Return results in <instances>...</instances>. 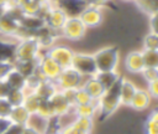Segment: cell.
<instances>
[{
    "label": "cell",
    "instance_id": "2e32d148",
    "mask_svg": "<svg viewBox=\"0 0 158 134\" xmlns=\"http://www.w3.org/2000/svg\"><path fill=\"white\" fill-rule=\"evenodd\" d=\"M136 89H137V86L135 84V82H132L131 79H128L126 77L121 78V86H120V102H121V105L130 107L131 99H132Z\"/></svg>",
    "mask_w": 158,
    "mask_h": 134
},
{
    "label": "cell",
    "instance_id": "d6986e66",
    "mask_svg": "<svg viewBox=\"0 0 158 134\" xmlns=\"http://www.w3.org/2000/svg\"><path fill=\"white\" fill-rule=\"evenodd\" d=\"M72 112L75 117H84V118H94L98 114V100H93L85 104H77L73 105Z\"/></svg>",
    "mask_w": 158,
    "mask_h": 134
},
{
    "label": "cell",
    "instance_id": "ba28073f",
    "mask_svg": "<svg viewBox=\"0 0 158 134\" xmlns=\"http://www.w3.org/2000/svg\"><path fill=\"white\" fill-rule=\"evenodd\" d=\"M67 17H68V14L59 5H57V2L54 1V4L46 12L43 20H44V24L48 29L60 34V30H62V27L67 20Z\"/></svg>",
    "mask_w": 158,
    "mask_h": 134
},
{
    "label": "cell",
    "instance_id": "30bf717a",
    "mask_svg": "<svg viewBox=\"0 0 158 134\" xmlns=\"http://www.w3.org/2000/svg\"><path fill=\"white\" fill-rule=\"evenodd\" d=\"M44 52L49 57H52L60 66V68L70 67L72 58H73V55H74V51L70 47H68L65 45L54 43L53 46H51L49 48H47Z\"/></svg>",
    "mask_w": 158,
    "mask_h": 134
},
{
    "label": "cell",
    "instance_id": "603a6c76",
    "mask_svg": "<svg viewBox=\"0 0 158 134\" xmlns=\"http://www.w3.org/2000/svg\"><path fill=\"white\" fill-rule=\"evenodd\" d=\"M5 81L11 89H25L26 91V77L22 76L15 68L6 76Z\"/></svg>",
    "mask_w": 158,
    "mask_h": 134
},
{
    "label": "cell",
    "instance_id": "7c38bea8",
    "mask_svg": "<svg viewBox=\"0 0 158 134\" xmlns=\"http://www.w3.org/2000/svg\"><path fill=\"white\" fill-rule=\"evenodd\" d=\"M20 22L10 12H5L0 17V37H16L20 40Z\"/></svg>",
    "mask_w": 158,
    "mask_h": 134
},
{
    "label": "cell",
    "instance_id": "9c48e42d",
    "mask_svg": "<svg viewBox=\"0 0 158 134\" xmlns=\"http://www.w3.org/2000/svg\"><path fill=\"white\" fill-rule=\"evenodd\" d=\"M94 128L93 118L75 117L73 122L69 124L62 125L59 129V134H91Z\"/></svg>",
    "mask_w": 158,
    "mask_h": 134
},
{
    "label": "cell",
    "instance_id": "c3c4849f",
    "mask_svg": "<svg viewBox=\"0 0 158 134\" xmlns=\"http://www.w3.org/2000/svg\"><path fill=\"white\" fill-rule=\"evenodd\" d=\"M46 134H59V133H46Z\"/></svg>",
    "mask_w": 158,
    "mask_h": 134
},
{
    "label": "cell",
    "instance_id": "8d00e7d4",
    "mask_svg": "<svg viewBox=\"0 0 158 134\" xmlns=\"http://www.w3.org/2000/svg\"><path fill=\"white\" fill-rule=\"evenodd\" d=\"M149 17V31L158 34V14H153Z\"/></svg>",
    "mask_w": 158,
    "mask_h": 134
},
{
    "label": "cell",
    "instance_id": "7bdbcfd3",
    "mask_svg": "<svg viewBox=\"0 0 158 134\" xmlns=\"http://www.w3.org/2000/svg\"><path fill=\"white\" fill-rule=\"evenodd\" d=\"M26 1H27V0H12L14 5H16V6H19V7H21Z\"/></svg>",
    "mask_w": 158,
    "mask_h": 134
},
{
    "label": "cell",
    "instance_id": "cb8c5ba5",
    "mask_svg": "<svg viewBox=\"0 0 158 134\" xmlns=\"http://www.w3.org/2000/svg\"><path fill=\"white\" fill-rule=\"evenodd\" d=\"M40 100L41 99L38 98V96L35 92H32V91L27 92L26 91V96H25V99H23L22 105L27 109V112L30 114H36L37 108H38V104H40Z\"/></svg>",
    "mask_w": 158,
    "mask_h": 134
},
{
    "label": "cell",
    "instance_id": "277c9868",
    "mask_svg": "<svg viewBox=\"0 0 158 134\" xmlns=\"http://www.w3.org/2000/svg\"><path fill=\"white\" fill-rule=\"evenodd\" d=\"M70 67L75 69L79 74H81L83 77H91L98 72L93 53L74 51Z\"/></svg>",
    "mask_w": 158,
    "mask_h": 134
},
{
    "label": "cell",
    "instance_id": "8992f818",
    "mask_svg": "<svg viewBox=\"0 0 158 134\" xmlns=\"http://www.w3.org/2000/svg\"><path fill=\"white\" fill-rule=\"evenodd\" d=\"M37 71L41 73V76L44 79L48 81H56L57 77L59 76L62 68L52 58L49 57L44 51L40 55L38 60H37Z\"/></svg>",
    "mask_w": 158,
    "mask_h": 134
},
{
    "label": "cell",
    "instance_id": "d4e9b609",
    "mask_svg": "<svg viewBox=\"0 0 158 134\" xmlns=\"http://www.w3.org/2000/svg\"><path fill=\"white\" fill-rule=\"evenodd\" d=\"M144 134H158V112L153 109L147 117L143 125Z\"/></svg>",
    "mask_w": 158,
    "mask_h": 134
},
{
    "label": "cell",
    "instance_id": "6da1fadb",
    "mask_svg": "<svg viewBox=\"0 0 158 134\" xmlns=\"http://www.w3.org/2000/svg\"><path fill=\"white\" fill-rule=\"evenodd\" d=\"M121 78L114 86L105 89L102 96L98 99V115H99V120L101 122H104L110 115H112L117 110V108L121 105V102H120Z\"/></svg>",
    "mask_w": 158,
    "mask_h": 134
},
{
    "label": "cell",
    "instance_id": "52a82bcc",
    "mask_svg": "<svg viewBox=\"0 0 158 134\" xmlns=\"http://www.w3.org/2000/svg\"><path fill=\"white\" fill-rule=\"evenodd\" d=\"M83 79L84 77L79 74L75 69H73L72 67H67V68H62L54 83L58 89H75L81 86Z\"/></svg>",
    "mask_w": 158,
    "mask_h": 134
},
{
    "label": "cell",
    "instance_id": "60d3db41",
    "mask_svg": "<svg viewBox=\"0 0 158 134\" xmlns=\"http://www.w3.org/2000/svg\"><path fill=\"white\" fill-rule=\"evenodd\" d=\"M21 134H42V133L38 132L37 129L30 127V125H25V127H23V130H22Z\"/></svg>",
    "mask_w": 158,
    "mask_h": 134
},
{
    "label": "cell",
    "instance_id": "e575fe53",
    "mask_svg": "<svg viewBox=\"0 0 158 134\" xmlns=\"http://www.w3.org/2000/svg\"><path fill=\"white\" fill-rule=\"evenodd\" d=\"M12 105L7 102L6 98H0V117H9Z\"/></svg>",
    "mask_w": 158,
    "mask_h": 134
},
{
    "label": "cell",
    "instance_id": "d590c367",
    "mask_svg": "<svg viewBox=\"0 0 158 134\" xmlns=\"http://www.w3.org/2000/svg\"><path fill=\"white\" fill-rule=\"evenodd\" d=\"M147 84H148L147 92L149 93V96L152 98H157L158 97V79L152 81V82H148Z\"/></svg>",
    "mask_w": 158,
    "mask_h": 134
},
{
    "label": "cell",
    "instance_id": "ee69618b",
    "mask_svg": "<svg viewBox=\"0 0 158 134\" xmlns=\"http://www.w3.org/2000/svg\"><path fill=\"white\" fill-rule=\"evenodd\" d=\"M96 1V4L99 5V6H102V5H105L106 2H109L110 0H95Z\"/></svg>",
    "mask_w": 158,
    "mask_h": 134
},
{
    "label": "cell",
    "instance_id": "f546056e",
    "mask_svg": "<svg viewBox=\"0 0 158 134\" xmlns=\"http://www.w3.org/2000/svg\"><path fill=\"white\" fill-rule=\"evenodd\" d=\"M41 6H42V2H40L37 0H27L20 9H21L22 14H25V15H38L40 16Z\"/></svg>",
    "mask_w": 158,
    "mask_h": 134
},
{
    "label": "cell",
    "instance_id": "bcb514c9",
    "mask_svg": "<svg viewBox=\"0 0 158 134\" xmlns=\"http://www.w3.org/2000/svg\"><path fill=\"white\" fill-rule=\"evenodd\" d=\"M121 1H123V2H133L135 0H121Z\"/></svg>",
    "mask_w": 158,
    "mask_h": 134
},
{
    "label": "cell",
    "instance_id": "1f68e13d",
    "mask_svg": "<svg viewBox=\"0 0 158 134\" xmlns=\"http://www.w3.org/2000/svg\"><path fill=\"white\" fill-rule=\"evenodd\" d=\"M143 50H158V34L148 32L143 38Z\"/></svg>",
    "mask_w": 158,
    "mask_h": 134
},
{
    "label": "cell",
    "instance_id": "ac0fdd59",
    "mask_svg": "<svg viewBox=\"0 0 158 134\" xmlns=\"http://www.w3.org/2000/svg\"><path fill=\"white\" fill-rule=\"evenodd\" d=\"M57 91H58V88L53 81L42 79L32 92H35L40 99H49Z\"/></svg>",
    "mask_w": 158,
    "mask_h": 134
},
{
    "label": "cell",
    "instance_id": "f6af8a7d",
    "mask_svg": "<svg viewBox=\"0 0 158 134\" xmlns=\"http://www.w3.org/2000/svg\"><path fill=\"white\" fill-rule=\"evenodd\" d=\"M5 12H6V7H4V6H1V5H0V17H1Z\"/></svg>",
    "mask_w": 158,
    "mask_h": 134
},
{
    "label": "cell",
    "instance_id": "4dcf8cb0",
    "mask_svg": "<svg viewBox=\"0 0 158 134\" xmlns=\"http://www.w3.org/2000/svg\"><path fill=\"white\" fill-rule=\"evenodd\" d=\"M94 99L89 96V93L80 86L78 88H75L74 91V105L77 104H85V103H90Z\"/></svg>",
    "mask_w": 158,
    "mask_h": 134
},
{
    "label": "cell",
    "instance_id": "b9f144b4",
    "mask_svg": "<svg viewBox=\"0 0 158 134\" xmlns=\"http://www.w3.org/2000/svg\"><path fill=\"white\" fill-rule=\"evenodd\" d=\"M0 5H1V6H4V7H6V10H7L9 7L16 6V5H14L12 0H0Z\"/></svg>",
    "mask_w": 158,
    "mask_h": 134
},
{
    "label": "cell",
    "instance_id": "5b68a950",
    "mask_svg": "<svg viewBox=\"0 0 158 134\" xmlns=\"http://www.w3.org/2000/svg\"><path fill=\"white\" fill-rule=\"evenodd\" d=\"M86 30V26L79 16H68L60 30V36L69 41H79L85 36Z\"/></svg>",
    "mask_w": 158,
    "mask_h": 134
},
{
    "label": "cell",
    "instance_id": "4316f807",
    "mask_svg": "<svg viewBox=\"0 0 158 134\" xmlns=\"http://www.w3.org/2000/svg\"><path fill=\"white\" fill-rule=\"evenodd\" d=\"M36 114L38 117L43 118V119H47V120H49L51 118L54 117V113H53L52 105L49 103V99H41L40 100V104H38Z\"/></svg>",
    "mask_w": 158,
    "mask_h": 134
},
{
    "label": "cell",
    "instance_id": "f1b7e54d",
    "mask_svg": "<svg viewBox=\"0 0 158 134\" xmlns=\"http://www.w3.org/2000/svg\"><path fill=\"white\" fill-rule=\"evenodd\" d=\"M25 96H26L25 89H10L9 94L6 96V99L12 107H15V105H21L23 103Z\"/></svg>",
    "mask_w": 158,
    "mask_h": 134
},
{
    "label": "cell",
    "instance_id": "7dc6e473",
    "mask_svg": "<svg viewBox=\"0 0 158 134\" xmlns=\"http://www.w3.org/2000/svg\"><path fill=\"white\" fill-rule=\"evenodd\" d=\"M37 1H40V2H44V1H48V0H37Z\"/></svg>",
    "mask_w": 158,
    "mask_h": 134
},
{
    "label": "cell",
    "instance_id": "f35d334b",
    "mask_svg": "<svg viewBox=\"0 0 158 134\" xmlns=\"http://www.w3.org/2000/svg\"><path fill=\"white\" fill-rule=\"evenodd\" d=\"M10 89L11 88L9 87L5 79H0V98H6V96L9 94Z\"/></svg>",
    "mask_w": 158,
    "mask_h": 134
},
{
    "label": "cell",
    "instance_id": "44dd1931",
    "mask_svg": "<svg viewBox=\"0 0 158 134\" xmlns=\"http://www.w3.org/2000/svg\"><path fill=\"white\" fill-rule=\"evenodd\" d=\"M31 114L27 112V109L21 104V105H15L12 107L9 118L14 124H21V125H26L28 123Z\"/></svg>",
    "mask_w": 158,
    "mask_h": 134
},
{
    "label": "cell",
    "instance_id": "d6a6232c",
    "mask_svg": "<svg viewBox=\"0 0 158 134\" xmlns=\"http://www.w3.org/2000/svg\"><path fill=\"white\" fill-rule=\"evenodd\" d=\"M14 69L12 60H0V79H5L6 76Z\"/></svg>",
    "mask_w": 158,
    "mask_h": 134
},
{
    "label": "cell",
    "instance_id": "83f0119b",
    "mask_svg": "<svg viewBox=\"0 0 158 134\" xmlns=\"http://www.w3.org/2000/svg\"><path fill=\"white\" fill-rule=\"evenodd\" d=\"M144 67H158V50H142Z\"/></svg>",
    "mask_w": 158,
    "mask_h": 134
},
{
    "label": "cell",
    "instance_id": "9a60e30c",
    "mask_svg": "<svg viewBox=\"0 0 158 134\" xmlns=\"http://www.w3.org/2000/svg\"><path fill=\"white\" fill-rule=\"evenodd\" d=\"M151 100H152V97L149 96L147 89L137 87V89H136V92H135V94L131 99L130 107L133 108L135 110H144L149 107Z\"/></svg>",
    "mask_w": 158,
    "mask_h": 134
},
{
    "label": "cell",
    "instance_id": "836d02e7",
    "mask_svg": "<svg viewBox=\"0 0 158 134\" xmlns=\"http://www.w3.org/2000/svg\"><path fill=\"white\" fill-rule=\"evenodd\" d=\"M141 74L147 81V83L156 81V79H158V67H144L143 71L141 72Z\"/></svg>",
    "mask_w": 158,
    "mask_h": 134
},
{
    "label": "cell",
    "instance_id": "e0dca14e",
    "mask_svg": "<svg viewBox=\"0 0 158 134\" xmlns=\"http://www.w3.org/2000/svg\"><path fill=\"white\" fill-rule=\"evenodd\" d=\"M81 87L89 93V96L94 99V100H98L102 93L105 92V88L102 87V84L94 77H84L83 79V83H81Z\"/></svg>",
    "mask_w": 158,
    "mask_h": 134
},
{
    "label": "cell",
    "instance_id": "ffe728a7",
    "mask_svg": "<svg viewBox=\"0 0 158 134\" xmlns=\"http://www.w3.org/2000/svg\"><path fill=\"white\" fill-rule=\"evenodd\" d=\"M94 77L102 84V87L105 89H107L111 86H114L121 78V76H120V73L117 71H98L94 74Z\"/></svg>",
    "mask_w": 158,
    "mask_h": 134
},
{
    "label": "cell",
    "instance_id": "484cf974",
    "mask_svg": "<svg viewBox=\"0 0 158 134\" xmlns=\"http://www.w3.org/2000/svg\"><path fill=\"white\" fill-rule=\"evenodd\" d=\"M136 6L148 16L158 14V0H135Z\"/></svg>",
    "mask_w": 158,
    "mask_h": 134
},
{
    "label": "cell",
    "instance_id": "ab89813d",
    "mask_svg": "<svg viewBox=\"0 0 158 134\" xmlns=\"http://www.w3.org/2000/svg\"><path fill=\"white\" fill-rule=\"evenodd\" d=\"M11 124L12 122L10 120L9 117H0V134H2Z\"/></svg>",
    "mask_w": 158,
    "mask_h": 134
},
{
    "label": "cell",
    "instance_id": "8fae6325",
    "mask_svg": "<svg viewBox=\"0 0 158 134\" xmlns=\"http://www.w3.org/2000/svg\"><path fill=\"white\" fill-rule=\"evenodd\" d=\"M78 16L83 21V24L86 26V29L98 27L102 22V19H104L101 6H98V5H86L79 12Z\"/></svg>",
    "mask_w": 158,
    "mask_h": 134
},
{
    "label": "cell",
    "instance_id": "7402d4cb",
    "mask_svg": "<svg viewBox=\"0 0 158 134\" xmlns=\"http://www.w3.org/2000/svg\"><path fill=\"white\" fill-rule=\"evenodd\" d=\"M37 60L14 61V68L16 71H19L22 76L28 77V76H31V74H33L36 72V69H37Z\"/></svg>",
    "mask_w": 158,
    "mask_h": 134
},
{
    "label": "cell",
    "instance_id": "4fadbf2b",
    "mask_svg": "<svg viewBox=\"0 0 158 134\" xmlns=\"http://www.w3.org/2000/svg\"><path fill=\"white\" fill-rule=\"evenodd\" d=\"M49 103L52 105V109H53V113H54V117H64V115H68L72 110V105L67 100L65 96L63 94V92L60 89H58L51 98H49Z\"/></svg>",
    "mask_w": 158,
    "mask_h": 134
},
{
    "label": "cell",
    "instance_id": "7a4b0ae2",
    "mask_svg": "<svg viewBox=\"0 0 158 134\" xmlns=\"http://www.w3.org/2000/svg\"><path fill=\"white\" fill-rule=\"evenodd\" d=\"M43 52L35 36H26L17 41L14 47V61L37 60Z\"/></svg>",
    "mask_w": 158,
    "mask_h": 134
},
{
    "label": "cell",
    "instance_id": "74e56055",
    "mask_svg": "<svg viewBox=\"0 0 158 134\" xmlns=\"http://www.w3.org/2000/svg\"><path fill=\"white\" fill-rule=\"evenodd\" d=\"M23 127L25 125H21V124H11L2 134H21L22 130H23Z\"/></svg>",
    "mask_w": 158,
    "mask_h": 134
},
{
    "label": "cell",
    "instance_id": "3957f363",
    "mask_svg": "<svg viewBox=\"0 0 158 134\" xmlns=\"http://www.w3.org/2000/svg\"><path fill=\"white\" fill-rule=\"evenodd\" d=\"M93 56L98 71H116L120 60V50L117 46H106L94 52Z\"/></svg>",
    "mask_w": 158,
    "mask_h": 134
},
{
    "label": "cell",
    "instance_id": "5bb4252c",
    "mask_svg": "<svg viewBox=\"0 0 158 134\" xmlns=\"http://www.w3.org/2000/svg\"><path fill=\"white\" fill-rule=\"evenodd\" d=\"M125 68L130 73H135V74L141 73L144 68L142 52L137 51V50L136 51H130L125 57Z\"/></svg>",
    "mask_w": 158,
    "mask_h": 134
}]
</instances>
